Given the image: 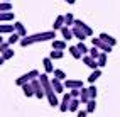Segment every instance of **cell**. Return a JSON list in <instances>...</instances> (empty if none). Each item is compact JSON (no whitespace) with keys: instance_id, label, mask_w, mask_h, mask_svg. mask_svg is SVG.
<instances>
[{"instance_id":"36","label":"cell","mask_w":120,"mask_h":117,"mask_svg":"<svg viewBox=\"0 0 120 117\" xmlns=\"http://www.w3.org/2000/svg\"><path fill=\"white\" fill-rule=\"evenodd\" d=\"M69 93L73 95V98H79V95H81V88H75V90H69Z\"/></svg>"},{"instance_id":"13","label":"cell","mask_w":120,"mask_h":117,"mask_svg":"<svg viewBox=\"0 0 120 117\" xmlns=\"http://www.w3.org/2000/svg\"><path fill=\"white\" fill-rule=\"evenodd\" d=\"M59 31H61V36H63V39H64V41H68V39H71V37H75V34H73V29H69V26L61 27Z\"/></svg>"},{"instance_id":"28","label":"cell","mask_w":120,"mask_h":117,"mask_svg":"<svg viewBox=\"0 0 120 117\" xmlns=\"http://www.w3.org/2000/svg\"><path fill=\"white\" fill-rule=\"evenodd\" d=\"M12 4L10 2H0V12H10Z\"/></svg>"},{"instance_id":"15","label":"cell","mask_w":120,"mask_h":117,"mask_svg":"<svg viewBox=\"0 0 120 117\" xmlns=\"http://www.w3.org/2000/svg\"><path fill=\"white\" fill-rule=\"evenodd\" d=\"M52 49L64 51L66 49V41H64V39H54V41H52Z\"/></svg>"},{"instance_id":"40","label":"cell","mask_w":120,"mask_h":117,"mask_svg":"<svg viewBox=\"0 0 120 117\" xmlns=\"http://www.w3.org/2000/svg\"><path fill=\"white\" fill-rule=\"evenodd\" d=\"M0 2H10V0H0Z\"/></svg>"},{"instance_id":"10","label":"cell","mask_w":120,"mask_h":117,"mask_svg":"<svg viewBox=\"0 0 120 117\" xmlns=\"http://www.w3.org/2000/svg\"><path fill=\"white\" fill-rule=\"evenodd\" d=\"M15 32V24H0V34L5 36V34H12Z\"/></svg>"},{"instance_id":"4","label":"cell","mask_w":120,"mask_h":117,"mask_svg":"<svg viewBox=\"0 0 120 117\" xmlns=\"http://www.w3.org/2000/svg\"><path fill=\"white\" fill-rule=\"evenodd\" d=\"M32 88H34V97H37V98H42V97H46V92H44V87H42V83H41V80L39 78H34L32 82Z\"/></svg>"},{"instance_id":"17","label":"cell","mask_w":120,"mask_h":117,"mask_svg":"<svg viewBox=\"0 0 120 117\" xmlns=\"http://www.w3.org/2000/svg\"><path fill=\"white\" fill-rule=\"evenodd\" d=\"M79 100H81V104H88L91 100V95H90V90L88 88H81V95H79Z\"/></svg>"},{"instance_id":"32","label":"cell","mask_w":120,"mask_h":117,"mask_svg":"<svg viewBox=\"0 0 120 117\" xmlns=\"http://www.w3.org/2000/svg\"><path fill=\"white\" fill-rule=\"evenodd\" d=\"M14 54H15V51L9 48V49H7V51H4V53H2V56H4L5 59H10V58H14Z\"/></svg>"},{"instance_id":"26","label":"cell","mask_w":120,"mask_h":117,"mask_svg":"<svg viewBox=\"0 0 120 117\" xmlns=\"http://www.w3.org/2000/svg\"><path fill=\"white\" fill-rule=\"evenodd\" d=\"M63 56H64V53L59 51V49H52L51 54H49V58H51V59H61Z\"/></svg>"},{"instance_id":"29","label":"cell","mask_w":120,"mask_h":117,"mask_svg":"<svg viewBox=\"0 0 120 117\" xmlns=\"http://www.w3.org/2000/svg\"><path fill=\"white\" fill-rule=\"evenodd\" d=\"M98 65H100V68H103V66H107V53H103L101 51V54H100V56H98Z\"/></svg>"},{"instance_id":"12","label":"cell","mask_w":120,"mask_h":117,"mask_svg":"<svg viewBox=\"0 0 120 117\" xmlns=\"http://www.w3.org/2000/svg\"><path fill=\"white\" fill-rule=\"evenodd\" d=\"M66 26V20H64V15H58V17L54 19V24H52V31H58L61 27Z\"/></svg>"},{"instance_id":"5","label":"cell","mask_w":120,"mask_h":117,"mask_svg":"<svg viewBox=\"0 0 120 117\" xmlns=\"http://www.w3.org/2000/svg\"><path fill=\"white\" fill-rule=\"evenodd\" d=\"M91 43H93V46H97V48H98L100 51H103V53H110V51H112V46L107 44L101 37H93Z\"/></svg>"},{"instance_id":"27","label":"cell","mask_w":120,"mask_h":117,"mask_svg":"<svg viewBox=\"0 0 120 117\" xmlns=\"http://www.w3.org/2000/svg\"><path fill=\"white\" fill-rule=\"evenodd\" d=\"M95 109H97V102H95V98H91L90 102L86 104V112H88V114H93Z\"/></svg>"},{"instance_id":"34","label":"cell","mask_w":120,"mask_h":117,"mask_svg":"<svg viewBox=\"0 0 120 117\" xmlns=\"http://www.w3.org/2000/svg\"><path fill=\"white\" fill-rule=\"evenodd\" d=\"M10 48V43L9 41H0V53H4Z\"/></svg>"},{"instance_id":"25","label":"cell","mask_w":120,"mask_h":117,"mask_svg":"<svg viewBox=\"0 0 120 117\" xmlns=\"http://www.w3.org/2000/svg\"><path fill=\"white\" fill-rule=\"evenodd\" d=\"M20 39H22V36H20L19 32H12V34L9 36V39H7V41H9L10 46H12V44H15V43H20Z\"/></svg>"},{"instance_id":"9","label":"cell","mask_w":120,"mask_h":117,"mask_svg":"<svg viewBox=\"0 0 120 117\" xmlns=\"http://www.w3.org/2000/svg\"><path fill=\"white\" fill-rule=\"evenodd\" d=\"M75 26H78V27H81V29L85 31V32H86V36H88V37H90V36L93 34V29H91L90 26H88L86 22H83L81 19H76V20H75Z\"/></svg>"},{"instance_id":"30","label":"cell","mask_w":120,"mask_h":117,"mask_svg":"<svg viewBox=\"0 0 120 117\" xmlns=\"http://www.w3.org/2000/svg\"><path fill=\"white\" fill-rule=\"evenodd\" d=\"M64 20H66V26H75V15L73 14H66L64 15Z\"/></svg>"},{"instance_id":"11","label":"cell","mask_w":120,"mask_h":117,"mask_svg":"<svg viewBox=\"0 0 120 117\" xmlns=\"http://www.w3.org/2000/svg\"><path fill=\"white\" fill-rule=\"evenodd\" d=\"M52 87H54V90H56V93H63V90H64L66 87H64V83H63V80H59V78H52Z\"/></svg>"},{"instance_id":"21","label":"cell","mask_w":120,"mask_h":117,"mask_svg":"<svg viewBox=\"0 0 120 117\" xmlns=\"http://www.w3.org/2000/svg\"><path fill=\"white\" fill-rule=\"evenodd\" d=\"M100 76H101V70H100V68H97V70H93V71H91V75H90V76H88V82L93 85V83L97 82Z\"/></svg>"},{"instance_id":"18","label":"cell","mask_w":120,"mask_h":117,"mask_svg":"<svg viewBox=\"0 0 120 117\" xmlns=\"http://www.w3.org/2000/svg\"><path fill=\"white\" fill-rule=\"evenodd\" d=\"M14 19H15V15H14V12H0V22H14Z\"/></svg>"},{"instance_id":"16","label":"cell","mask_w":120,"mask_h":117,"mask_svg":"<svg viewBox=\"0 0 120 117\" xmlns=\"http://www.w3.org/2000/svg\"><path fill=\"white\" fill-rule=\"evenodd\" d=\"M52 61H54V59H51V58H44V59H42V65H44V70H46V73H54Z\"/></svg>"},{"instance_id":"3","label":"cell","mask_w":120,"mask_h":117,"mask_svg":"<svg viewBox=\"0 0 120 117\" xmlns=\"http://www.w3.org/2000/svg\"><path fill=\"white\" fill-rule=\"evenodd\" d=\"M41 75H39V71L37 70H30V71H27V73H24L22 76H19L17 80H15V83L19 85V87H22V85H26V83H30L34 80V78H39Z\"/></svg>"},{"instance_id":"2","label":"cell","mask_w":120,"mask_h":117,"mask_svg":"<svg viewBox=\"0 0 120 117\" xmlns=\"http://www.w3.org/2000/svg\"><path fill=\"white\" fill-rule=\"evenodd\" d=\"M39 80H41L42 87H44L46 98H47V102H49V105H52V107L59 105V102H58V97H56V90H54V87H52V82H51V78L47 76V73L41 75V76H39Z\"/></svg>"},{"instance_id":"7","label":"cell","mask_w":120,"mask_h":117,"mask_svg":"<svg viewBox=\"0 0 120 117\" xmlns=\"http://www.w3.org/2000/svg\"><path fill=\"white\" fill-rule=\"evenodd\" d=\"M71 100H73V95H71V93H64V95H63L61 105H59V110H61V112H68V110H69Z\"/></svg>"},{"instance_id":"33","label":"cell","mask_w":120,"mask_h":117,"mask_svg":"<svg viewBox=\"0 0 120 117\" xmlns=\"http://www.w3.org/2000/svg\"><path fill=\"white\" fill-rule=\"evenodd\" d=\"M54 76L59 78V80H66V73L63 70H54Z\"/></svg>"},{"instance_id":"22","label":"cell","mask_w":120,"mask_h":117,"mask_svg":"<svg viewBox=\"0 0 120 117\" xmlns=\"http://www.w3.org/2000/svg\"><path fill=\"white\" fill-rule=\"evenodd\" d=\"M22 92H24V95H26V97H32V95H34L32 83H26V85H22Z\"/></svg>"},{"instance_id":"24","label":"cell","mask_w":120,"mask_h":117,"mask_svg":"<svg viewBox=\"0 0 120 117\" xmlns=\"http://www.w3.org/2000/svg\"><path fill=\"white\" fill-rule=\"evenodd\" d=\"M15 32H19L22 37H26V36H27V31H26V27H24L22 22H15Z\"/></svg>"},{"instance_id":"35","label":"cell","mask_w":120,"mask_h":117,"mask_svg":"<svg viewBox=\"0 0 120 117\" xmlns=\"http://www.w3.org/2000/svg\"><path fill=\"white\" fill-rule=\"evenodd\" d=\"M78 49L81 51L83 54H86V53H90V49H88L86 46H85V43H83V41H79V44H78Z\"/></svg>"},{"instance_id":"14","label":"cell","mask_w":120,"mask_h":117,"mask_svg":"<svg viewBox=\"0 0 120 117\" xmlns=\"http://www.w3.org/2000/svg\"><path fill=\"white\" fill-rule=\"evenodd\" d=\"M73 34H75V37H78L79 41H85V39L88 37L86 36V32L81 29V27H78V26H73Z\"/></svg>"},{"instance_id":"37","label":"cell","mask_w":120,"mask_h":117,"mask_svg":"<svg viewBox=\"0 0 120 117\" xmlns=\"http://www.w3.org/2000/svg\"><path fill=\"white\" fill-rule=\"evenodd\" d=\"M88 90H90V95H91V98H97V87H95V85H91V87L88 88Z\"/></svg>"},{"instance_id":"38","label":"cell","mask_w":120,"mask_h":117,"mask_svg":"<svg viewBox=\"0 0 120 117\" xmlns=\"http://www.w3.org/2000/svg\"><path fill=\"white\" fill-rule=\"evenodd\" d=\"M86 115H88L86 110H78V114H76V117H86Z\"/></svg>"},{"instance_id":"1","label":"cell","mask_w":120,"mask_h":117,"mask_svg":"<svg viewBox=\"0 0 120 117\" xmlns=\"http://www.w3.org/2000/svg\"><path fill=\"white\" fill-rule=\"evenodd\" d=\"M56 37V31H44V32H37L32 36H26L20 39V46L27 48V46L34 44V43H42V41H54Z\"/></svg>"},{"instance_id":"20","label":"cell","mask_w":120,"mask_h":117,"mask_svg":"<svg viewBox=\"0 0 120 117\" xmlns=\"http://www.w3.org/2000/svg\"><path fill=\"white\" fill-rule=\"evenodd\" d=\"M69 54H71V56H73L75 59H81V58L85 56V54L78 49V46H71V48H69Z\"/></svg>"},{"instance_id":"6","label":"cell","mask_w":120,"mask_h":117,"mask_svg":"<svg viewBox=\"0 0 120 117\" xmlns=\"http://www.w3.org/2000/svg\"><path fill=\"white\" fill-rule=\"evenodd\" d=\"M64 87L69 88V90L83 88V82L81 80H76V78H66V80H64Z\"/></svg>"},{"instance_id":"31","label":"cell","mask_w":120,"mask_h":117,"mask_svg":"<svg viewBox=\"0 0 120 117\" xmlns=\"http://www.w3.org/2000/svg\"><path fill=\"white\" fill-rule=\"evenodd\" d=\"M100 54H101V51L97 48V46H93V48L90 49V56H91V58H95V59H98V56H100Z\"/></svg>"},{"instance_id":"19","label":"cell","mask_w":120,"mask_h":117,"mask_svg":"<svg viewBox=\"0 0 120 117\" xmlns=\"http://www.w3.org/2000/svg\"><path fill=\"white\" fill-rule=\"evenodd\" d=\"M100 37H101L107 44H110L112 48H113V46L117 44V39H115V37H112V36H110V34H107V32H101V34H100Z\"/></svg>"},{"instance_id":"8","label":"cell","mask_w":120,"mask_h":117,"mask_svg":"<svg viewBox=\"0 0 120 117\" xmlns=\"http://www.w3.org/2000/svg\"><path fill=\"white\" fill-rule=\"evenodd\" d=\"M83 63H85L86 66H90L91 70H97V68H100V65H98V61L95 59V58H91L90 54H85V56H83Z\"/></svg>"},{"instance_id":"39","label":"cell","mask_w":120,"mask_h":117,"mask_svg":"<svg viewBox=\"0 0 120 117\" xmlns=\"http://www.w3.org/2000/svg\"><path fill=\"white\" fill-rule=\"evenodd\" d=\"M64 2H68V4H71V5H73V4L76 2V0H64Z\"/></svg>"},{"instance_id":"23","label":"cell","mask_w":120,"mask_h":117,"mask_svg":"<svg viewBox=\"0 0 120 117\" xmlns=\"http://www.w3.org/2000/svg\"><path fill=\"white\" fill-rule=\"evenodd\" d=\"M79 104H81V100L79 98H73L69 104V112H78L79 110Z\"/></svg>"}]
</instances>
